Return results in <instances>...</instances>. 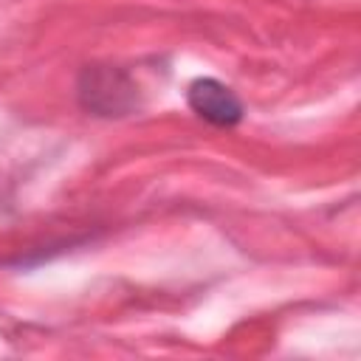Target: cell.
I'll list each match as a JSON object with an SVG mask.
<instances>
[{
  "label": "cell",
  "instance_id": "1",
  "mask_svg": "<svg viewBox=\"0 0 361 361\" xmlns=\"http://www.w3.org/2000/svg\"><path fill=\"white\" fill-rule=\"evenodd\" d=\"M79 104L102 118H121L138 107V87L127 71L110 65H87L76 82Z\"/></svg>",
  "mask_w": 361,
  "mask_h": 361
},
{
  "label": "cell",
  "instance_id": "2",
  "mask_svg": "<svg viewBox=\"0 0 361 361\" xmlns=\"http://www.w3.org/2000/svg\"><path fill=\"white\" fill-rule=\"evenodd\" d=\"M186 102H189L195 116H200L203 121H209L214 127H234L245 116L240 96L228 85H223L212 76L195 79L186 90Z\"/></svg>",
  "mask_w": 361,
  "mask_h": 361
}]
</instances>
